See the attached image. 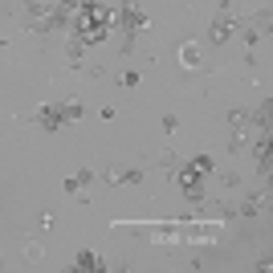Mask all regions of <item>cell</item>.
I'll return each mask as SVG.
<instances>
[{
	"mask_svg": "<svg viewBox=\"0 0 273 273\" xmlns=\"http://www.w3.org/2000/svg\"><path fill=\"white\" fill-rule=\"evenodd\" d=\"M82 33L86 37H106V13L102 9H86V17H82Z\"/></svg>",
	"mask_w": 273,
	"mask_h": 273,
	"instance_id": "cell-1",
	"label": "cell"
},
{
	"mask_svg": "<svg viewBox=\"0 0 273 273\" xmlns=\"http://www.w3.org/2000/svg\"><path fill=\"white\" fill-rule=\"evenodd\" d=\"M179 62H184V66L192 70V66L200 62V49H196V45H184V49H179Z\"/></svg>",
	"mask_w": 273,
	"mask_h": 273,
	"instance_id": "cell-2",
	"label": "cell"
},
{
	"mask_svg": "<svg viewBox=\"0 0 273 273\" xmlns=\"http://www.w3.org/2000/svg\"><path fill=\"white\" fill-rule=\"evenodd\" d=\"M78 265H82V269H90V265L98 269V257H94V253H82V261H78Z\"/></svg>",
	"mask_w": 273,
	"mask_h": 273,
	"instance_id": "cell-3",
	"label": "cell"
}]
</instances>
